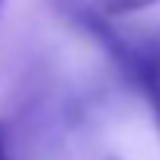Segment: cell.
Here are the masks:
<instances>
[{
	"label": "cell",
	"instance_id": "6da1fadb",
	"mask_svg": "<svg viewBox=\"0 0 160 160\" xmlns=\"http://www.w3.org/2000/svg\"><path fill=\"white\" fill-rule=\"evenodd\" d=\"M137 88L144 92V98H147L150 111H154V121H157V131H160V75H147V78H137Z\"/></svg>",
	"mask_w": 160,
	"mask_h": 160
},
{
	"label": "cell",
	"instance_id": "7a4b0ae2",
	"mask_svg": "<svg viewBox=\"0 0 160 160\" xmlns=\"http://www.w3.org/2000/svg\"><path fill=\"white\" fill-rule=\"evenodd\" d=\"M150 3H160V0H101L108 17H121V13H134V10H144Z\"/></svg>",
	"mask_w": 160,
	"mask_h": 160
},
{
	"label": "cell",
	"instance_id": "3957f363",
	"mask_svg": "<svg viewBox=\"0 0 160 160\" xmlns=\"http://www.w3.org/2000/svg\"><path fill=\"white\" fill-rule=\"evenodd\" d=\"M0 160H10V154H7V147H3V141H0Z\"/></svg>",
	"mask_w": 160,
	"mask_h": 160
},
{
	"label": "cell",
	"instance_id": "277c9868",
	"mask_svg": "<svg viewBox=\"0 0 160 160\" xmlns=\"http://www.w3.org/2000/svg\"><path fill=\"white\" fill-rule=\"evenodd\" d=\"M0 7H3V0H0Z\"/></svg>",
	"mask_w": 160,
	"mask_h": 160
}]
</instances>
